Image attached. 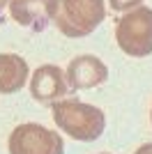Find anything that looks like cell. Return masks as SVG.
Listing matches in <instances>:
<instances>
[{
  "instance_id": "6da1fadb",
  "label": "cell",
  "mask_w": 152,
  "mask_h": 154,
  "mask_svg": "<svg viewBox=\"0 0 152 154\" xmlns=\"http://www.w3.org/2000/svg\"><path fill=\"white\" fill-rule=\"evenodd\" d=\"M51 113H53V122L58 124V129H62L67 136H71L74 140H81V143L97 140L104 134V127H106L104 110L97 108V106H90L81 99L53 101Z\"/></svg>"
},
{
  "instance_id": "7c38bea8",
  "label": "cell",
  "mask_w": 152,
  "mask_h": 154,
  "mask_svg": "<svg viewBox=\"0 0 152 154\" xmlns=\"http://www.w3.org/2000/svg\"><path fill=\"white\" fill-rule=\"evenodd\" d=\"M150 122H152V110H150Z\"/></svg>"
},
{
  "instance_id": "4fadbf2b",
  "label": "cell",
  "mask_w": 152,
  "mask_h": 154,
  "mask_svg": "<svg viewBox=\"0 0 152 154\" xmlns=\"http://www.w3.org/2000/svg\"><path fill=\"white\" fill-rule=\"evenodd\" d=\"M101 154H106V152H101Z\"/></svg>"
},
{
  "instance_id": "8992f818",
  "label": "cell",
  "mask_w": 152,
  "mask_h": 154,
  "mask_svg": "<svg viewBox=\"0 0 152 154\" xmlns=\"http://www.w3.org/2000/svg\"><path fill=\"white\" fill-rule=\"evenodd\" d=\"M69 90L65 71L55 64H42L35 69L30 78V97L35 101L49 103V101H60Z\"/></svg>"
},
{
  "instance_id": "5b68a950",
  "label": "cell",
  "mask_w": 152,
  "mask_h": 154,
  "mask_svg": "<svg viewBox=\"0 0 152 154\" xmlns=\"http://www.w3.org/2000/svg\"><path fill=\"white\" fill-rule=\"evenodd\" d=\"M65 78L71 90H90L108 78V67L97 55H76L67 64Z\"/></svg>"
},
{
  "instance_id": "ba28073f",
  "label": "cell",
  "mask_w": 152,
  "mask_h": 154,
  "mask_svg": "<svg viewBox=\"0 0 152 154\" xmlns=\"http://www.w3.org/2000/svg\"><path fill=\"white\" fill-rule=\"evenodd\" d=\"M28 62L16 53H0V94H14L28 81Z\"/></svg>"
},
{
  "instance_id": "30bf717a",
  "label": "cell",
  "mask_w": 152,
  "mask_h": 154,
  "mask_svg": "<svg viewBox=\"0 0 152 154\" xmlns=\"http://www.w3.org/2000/svg\"><path fill=\"white\" fill-rule=\"evenodd\" d=\"M134 154H152V143H145V145H141V147L136 149Z\"/></svg>"
},
{
  "instance_id": "52a82bcc",
  "label": "cell",
  "mask_w": 152,
  "mask_h": 154,
  "mask_svg": "<svg viewBox=\"0 0 152 154\" xmlns=\"http://www.w3.org/2000/svg\"><path fill=\"white\" fill-rule=\"evenodd\" d=\"M58 0H9L12 19L23 28L42 32L55 16Z\"/></svg>"
},
{
  "instance_id": "277c9868",
  "label": "cell",
  "mask_w": 152,
  "mask_h": 154,
  "mask_svg": "<svg viewBox=\"0 0 152 154\" xmlns=\"http://www.w3.org/2000/svg\"><path fill=\"white\" fill-rule=\"evenodd\" d=\"M7 149L9 154H65V140L53 129L25 122L9 134Z\"/></svg>"
},
{
  "instance_id": "3957f363",
  "label": "cell",
  "mask_w": 152,
  "mask_h": 154,
  "mask_svg": "<svg viewBox=\"0 0 152 154\" xmlns=\"http://www.w3.org/2000/svg\"><path fill=\"white\" fill-rule=\"evenodd\" d=\"M115 42L122 53L131 58H145L152 53V9L136 7L120 16L115 26Z\"/></svg>"
},
{
  "instance_id": "8fae6325",
  "label": "cell",
  "mask_w": 152,
  "mask_h": 154,
  "mask_svg": "<svg viewBox=\"0 0 152 154\" xmlns=\"http://www.w3.org/2000/svg\"><path fill=\"white\" fill-rule=\"evenodd\" d=\"M7 2H9V0H0V12H2V9L7 7Z\"/></svg>"
},
{
  "instance_id": "7a4b0ae2",
  "label": "cell",
  "mask_w": 152,
  "mask_h": 154,
  "mask_svg": "<svg viewBox=\"0 0 152 154\" xmlns=\"http://www.w3.org/2000/svg\"><path fill=\"white\" fill-rule=\"evenodd\" d=\"M106 19L104 0H58L53 23L65 37H88Z\"/></svg>"
},
{
  "instance_id": "9c48e42d",
  "label": "cell",
  "mask_w": 152,
  "mask_h": 154,
  "mask_svg": "<svg viewBox=\"0 0 152 154\" xmlns=\"http://www.w3.org/2000/svg\"><path fill=\"white\" fill-rule=\"evenodd\" d=\"M141 2L143 0H108V5H111L113 12H125V14L136 9V7H141Z\"/></svg>"
}]
</instances>
